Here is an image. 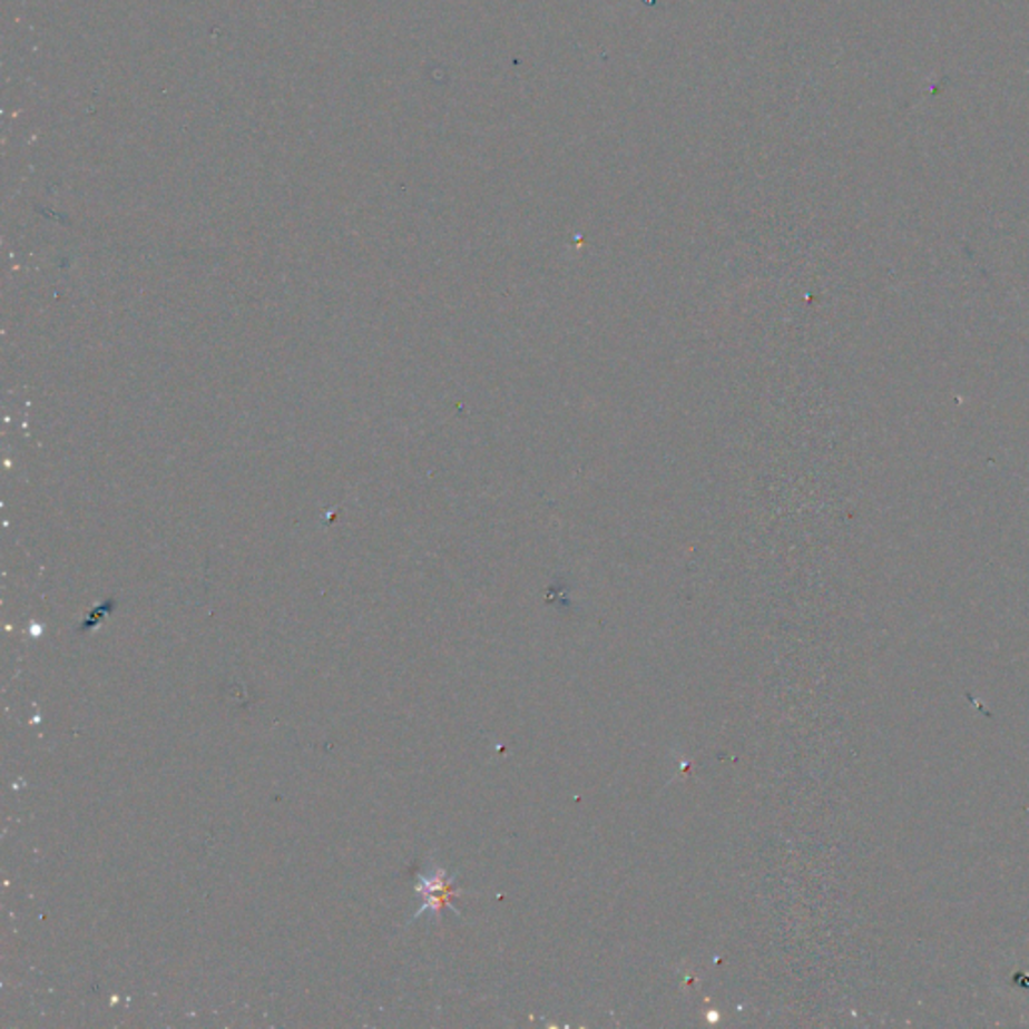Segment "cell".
Here are the masks:
<instances>
[{
    "label": "cell",
    "mask_w": 1029,
    "mask_h": 1029,
    "mask_svg": "<svg viewBox=\"0 0 1029 1029\" xmlns=\"http://www.w3.org/2000/svg\"><path fill=\"white\" fill-rule=\"evenodd\" d=\"M414 889L424 901H422L421 909L412 917V921L424 915L427 911L439 919L444 906H451L454 913H459L453 906V896L461 895L463 891L454 889V876L447 875V871L441 866L433 865L429 869V873H419Z\"/></svg>",
    "instance_id": "cell-1"
}]
</instances>
